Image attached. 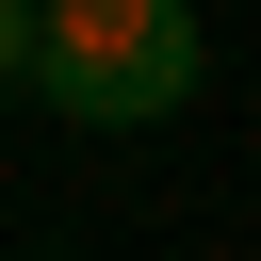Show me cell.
<instances>
[{"instance_id": "6da1fadb", "label": "cell", "mask_w": 261, "mask_h": 261, "mask_svg": "<svg viewBox=\"0 0 261 261\" xmlns=\"http://www.w3.org/2000/svg\"><path fill=\"white\" fill-rule=\"evenodd\" d=\"M196 82H212V33H196V0H49L33 98H49L65 130H163Z\"/></svg>"}, {"instance_id": "7a4b0ae2", "label": "cell", "mask_w": 261, "mask_h": 261, "mask_svg": "<svg viewBox=\"0 0 261 261\" xmlns=\"http://www.w3.org/2000/svg\"><path fill=\"white\" fill-rule=\"evenodd\" d=\"M33 49H49V0H0V82H33Z\"/></svg>"}]
</instances>
